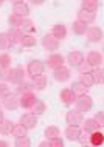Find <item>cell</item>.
<instances>
[{"label": "cell", "mask_w": 104, "mask_h": 147, "mask_svg": "<svg viewBox=\"0 0 104 147\" xmlns=\"http://www.w3.org/2000/svg\"><path fill=\"white\" fill-rule=\"evenodd\" d=\"M75 107H76L78 112L87 113V112H90V110L93 109V99H92L89 94H81V96H76Z\"/></svg>", "instance_id": "6da1fadb"}, {"label": "cell", "mask_w": 104, "mask_h": 147, "mask_svg": "<svg viewBox=\"0 0 104 147\" xmlns=\"http://www.w3.org/2000/svg\"><path fill=\"white\" fill-rule=\"evenodd\" d=\"M44 70H45V63L42 61H39V59H33V61H30L27 65V74L31 79L44 74Z\"/></svg>", "instance_id": "7a4b0ae2"}, {"label": "cell", "mask_w": 104, "mask_h": 147, "mask_svg": "<svg viewBox=\"0 0 104 147\" xmlns=\"http://www.w3.org/2000/svg\"><path fill=\"white\" fill-rule=\"evenodd\" d=\"M23 79H25V71H23V68H20V67H16V68H8V76H6V81L11 82V84L17 85L19 82H22Z\"/></svg>", "instance_id": "3957f363"}, {"label": "cell", "mask_w": 104, "mask_h": 147, "mask_svg": "<svg viewBox=\"0 0 104 147\" xmlns=\"http://www.w3.org/2000/svg\"><path fill=\"white\" fill-rule=\"evenodd\" d=\"M37 96L33 93V91H25V93H20V98H19V104H20L22 109H28L30 110L31 107L36 104L37 101Z\"/></svg>", "instance_id": "277c9868"}, {"label": "cell", "mask_w": 104, "mask_h": 147, "mask_svg": "<svg viewBox=\"0 0 104 147\" xmlns=\"http://www.w3.org/2000/svg\"><path fill=\"white\" fill-rule=\"evenodd\" d=\"M20 124L25 127L27 130H33L37 125V115H34L33 112L31 113H23L20 116Z\"/></svg>", "instance_id": "5b68a950"}, {"label": "cell", "mask_w": 104, "mask_h": 147, "mask_svg": "<svg viewBox=\"0 0 104 147\" xmlns=\"http://www.w3.org/2000/svg\"><path fill=\"white\" fill-rule=\"evenodd\" d=\"M67 62L73 68H81L82 63H84V54L81 51H70L69 56H67Z\"/></svg>", "instance_id": "8992f818"}, {"label": "cell", "mask_w": 104, "mask_h": 147, "mask_svg": "<svg viewBox=\"0 0 104 147\" xmlns=\"http://www.w3.org/2000/svg\"><path fill=\"white\" fill-rule=\"evenodd\" d=\"M84 121V116L81 112H78V110H70V112H67L65 115V122L69 125H81V122Z\"/></svg>", "instance_id": "52a82bcc"}, {"label": "cell", "mask_w": 104, "mask_h": 147, "mask_svg": "<svg viewBox=\"0 0 104 147\" xmlns=\"http://www.w3.org/2000/svg\"><path fill=\"white\" fill-rule=\"evenodd\" d=\"M3 102V107H5L6 110H17L19 107H20V104H19V98L16 96L14 93H8L5 98L2 99Z\"/></svg>", "instance_id": "ba28073f"}, {"label": "cell", "mask_w": 104, "mask_h": 147, "mask_svg": "<svg viewBox=\"0 0 104 147\" xmlns=\"http://www.w3.org/2000/svg\"><path fill=\"white\" fill-rule=\"evenodd\" d=\"M84 62H87V65H90L92 68L99 67L103 63V54L99 51H90L87 57H84Z\"/></svg>", "instance_id": "9c48e42d"}, {"label": "cell", "mask_w": 104, "mask_h": 147, "mask_svg": "<svg viewBox=\"0 0 104 147\" xmlns=\"http://www.w3.org/2000/svg\"><path fill=\"white\" fill-rule=\"evenodd\" d=\"M42 47L47 51H56L59 50V40L56 37H53L51 34H45L42 37Z\"/></svg>", "instance_id": "30bf717a"}, {"label": "cell", "mask_w": 104, "mask_h": 147, "mask_svg": "<svg viewBox=\"0 0 104 147\" xmlns=\"http://www.w3.org/2000/svg\"><path fill=\"white\" fill-rule=\"evenodd\" d=\"M86 36H87V40L89 42H101L103 40V30L99 26H92V28H87L86 31Z\"/></svg>", "instance_id": "8fae6325"}, {"label": "cell", "mask_w": 104, "mask_h": 147, "mask_svg": "<svg viewBox=\"0 0 104 147\" xmlns=\"http://www.w3.org/2000/svg\"><path fill=\"white\" fill-rule=\"evenodd\" d=\"M64 63H65V57H64L62 54H59V53L51 54V56L47 59V67H48V68H51V70L59 68V67H62Z\"/></svg>", "instance_id": "7c38bea8"}, {"label": "cell", "mask_w": 104, "mask_h": 147, "mask_svg": "<svg viewBox=\"0 0 104 147\" xmlns=\"http://www.w3.org/2000/svg\"><path fill=\"white\" fill-rule=\"evenodd\" d=\"M59 99H61V102L64 105H71V104H75V101H76V94L73 93L70 88H64L61 90V93H59Z\"/></svg>", "instance_id": "4fadbf2b"}, {"label": "cell", "mask_w": 104, "mask_h": 147, "mask_svg": "<svg viewBox=\"0 0 104 147\" xmlns=\"http://www.w3.org/2000/svg\"><path fill=\"white\" fill-rule=\"evenodd\" d=\"M54 71V81L56 82H61V84H64V82H67L70 79V70L67 68V67H59V68H56V70H53Z\"/></svg>", "instance_id": "5bb4252c"}, {"label": "cell", "mask_w": 104, "mask_h": 147, "mask_svg": "<svg viewBox=\"0 0 104 147\" xmlns=\"http://www.w3.org/2000/svg\"><path fill=\"white\" fill-rule=\"evenodd\" d=\"M13 13L16 16H19V17H28L30 16V6H28V3L25 2H19V3H14L13 6Z\"/></svg>", "instance_id": "9a60e30c"}, {"label": "cell", "mask_w": 104, "mask_h": 147, "mask_svg": "<svg viewBox=\"0 0 104 147\" xmlns=\"http://www.w3.org/2000/svg\"><path fill=\"white\" fill-rule=\"evenodd\" d=\"M81 132H82V130H81V127H79V125H67L64 135H65V138L69 141H78Z\"/></svg>", "instance_id": "2e32d148"}, {"label": "cell", "mask_w": 104, "mask_h": 147, "mask_svg": "<svg viewBox=\"0 0 104 147\" xmlns=\"http://www.w3.org/2000/svg\"><path fill=\"white\" fill-rule=\"evenodd\" d=\"M50 34L53 36V37H56L58 40H64V39L67 37V28H65V25H62V23H56V25H53Z\"/></svg>", "instance_id": "e0dca14e"}, {"label": "cell", "mask_w": 104, "mask_h": 147, "mask_svg": "<svg viewBox=\"0 0 104 147\" xmlns=\"http://www.w3.org/2000/svg\"><path fill=\"white\" fill-rule=\"evenodd\" d=\"M89 144L90 146H95V147L103 146L104 144V135H103V132L95 130V132L89 133Z\"/></svg>", "instance_id": "ac0fdd59"}, {"label": "cell", "mask_w": 104, "mask_h": 147, "mask_svg": "<svg viewBox=\"0 0 104 147\" xmlns=\"http://www.w3.org/2000/svg\"><path fill=\"white\" fill-rule=\"evenodd\" d=\"M95 17H97V13H92V11H86V9H79L78 11V19L76 20H79V22H84V23H92L95 20Z\"/></svg>", "instance_id": "d6986e66"}, {"label": "cell", "mask_w": 104, "mask_h": 147, "mask_svg": "<svg viewBox=\"0 0 104 147\" xmlns=\"http://www.w3.org/2000/svg\"><path fill=\"white\" fill-rule=\"evenodd\" d=\"M20 31L23 34H33L36 33V25H34V22L33 20H30V19H27V17H23L22 19V22H20Z\"/></svg>", "instance_id": "ffe728a7"}, {"label": "cell", "mask_w": 104, "mask_h": 147, "mask_svg": "<svg viewBox=\"0 0 104 147\" xmlns=\"http://www.w3.org/2000/svg\"><path fill=\"white\" fill-rule=\"evenodd\" d=\"M47 85H48V79H47L45 74H41V76L33 78V88H36L37 91L45 90Z\"/></svg>", "instance_id": "44dd1931"}, {"label": "cell", "mask_w": 104, "mask_h": 147, "mask_svg": "<svg viewBox=\"0 0 104 147\" xmlns=\"http://www.w3.org/2000/svg\"><path fill=\"white\" fill-rule=\"evenodd\" d=\"M81 124H82L84 132H87V133H92V132H95V130H99V127H101L97 121H95L93 118L86 119V121H82V122H81Z\"/></svg>", "instance_id": "7402d4cb"}, {"label": "cell", "mask_w": 104, "mask_h": 147, "mask_svg": "<svg viewBox=\"0 0 104 147\" xmlns=\"http://www.w3.org/2000/svg\"><path fill=\"white\" fill-rule=\"evenodd\" d=\"M13 125H14V122L11 121V119L3 118L2 121H0V135H3V136H6V135H11Z\"/></svg>", "instance_id": "603a6c76"}, {"label": "cell", "mask_w": 104, "mask_h": 147, "mask_svg": "<svg viewBox=\"0 0 104 147\" xmlns=\"http://www.w3.org/2000/svg\"><path fill=\"white\" fill-rule=\"evenodd\" d=\"M90 74H92V78H93V84L103 85V82H104V71L101 68V65L95 67V68L90 71Z\"/></svg>", "instance_id": "cb8c5ba5"}, {"label": "cell", "mask_w": 104, "mask_h": 147, "mask_svg": "<svg viewBox=\"0 0 104 147\" xmlns=\"http://www.w3.org/2000/svg\"><path fill=\"white\" fill-rule=\"evenodd\" d=\"M19 43H20L23 48H33V47H36L37 40H36V37H34L33 34H23Z\"/></svg>", "instance_id": "d4e9b609"}, {"label": "cell", "mask_w": 104, "mask_h": 147, "mask_svg": "<svg viewBox=\"0 0 104 147\" xmlns=\"http://www.w3.org/2000/svg\"><path fill=\"white\" fill-rule=\"evenodd\" d=\"M71 91H73L76 96H81V94H87V91H89V88H87L86 85L82 84L81 81H76V82H73V85H71Z\"/></svg>", "instance_id": "484cf974"}, {"label": "cell", "mask_w": 104, "mask_h": 147, "mask_svg": "<svg viewBox=\"0 0 104 147\" xmlns=\"http://www.w3.org/2000/svg\"><path fill=\"white\" fill-rule=\"evenodd\" d=\"M87 23H84V22H79V20H75L73 22V25H71V30H73V33L75 34H78V36H84L86 34V31H87Z\"/></svg>", "instance_id": "4316f807"}, {"label": "cell", "mask_w": 104, "mask_h": 147, "mask_svg": "<svg viewBox=\"0 0 104 147\" xmlns=\"http://www.w3.org/2000/svg\"><path fill=\"white\" fill-rule=\"evenodd\" d=\"M8 36H10V39H11V42H13V43H19V42H20V39H22V36H23V33L20 31V28H10Z\"/></svg>", "instance_id": "83f0119b"}, {"label": "cell", "mask_w": 104, "mask_h": 147, "mask_svg": "<svg viewBox=\"0 0 104 147\" xmlns=\"http://www.w3.org/2000/svg\"><path fill=\"white\" fill-rule=\"evenodd\" d=\"M30 110H31V112H33L34 115H37V116H39V115H42V113L47 112V105H45V102H44V101L37 99V101H36V104L31 107Z\"/></svg>", "instance_id": "f1b7e54d"}, {"label": "cell", "mask_w": 104, "mask_h": 147, "mask_svg": "<svg viewBox=\"0 0 104 147\" xmlns=\"http://www.w3.org/2000/svg\"><path fill=\"white\" fill-rule=\"evenodd\" d=\"M27 132H28V130H27L25 127H23V125L20 124V122H19V124H16V122H14L13 130H11V135H13L14 138H20V136H25Z\"/></svg>", "instance_id": "f546056e"}, {"label": "cell", "mask_w": 104, "mask_h": 147, "mask_svg": "<svg viewBox=\"0 0 104 147\" xmlns=\"http://www.w3.org/2000/svg\"><path fill=\"white\" fill-rule=\"evenodd\" d=\"M79 81H81L82 84L87 87V88H90L92 85H95L93 84V78H92L90 71H82V73L79 74Z\"/></svg>", "instance_id": "4dcf8cb0"}, {"label": "cell", "mask_w": 104, "mask_h": 147, "mask_svg": "<svg viewBox=\"0 0 104 147\" xmlns=\"http://www.w3.org/2000/svg\"><path fill=\"white\" fill-rule=\"evenodd\" d=\"M44 135H45L47 140H51V138H54V136H61V130H59L56 125H48L45 130H44Z\"/></svg>", "instance_id": "1f68e13d"}, {"label": "cell", "mask_w": 104, "mask_h": 147, "mask_svg": "<svg viewBox=\"0 0 104 147\" xmlns=\"http://www.w3.org/2000/svg\"><path fill=\"white\" fill-rule=\"evenodd\" d=\"M82 9L86 11H92V13H97L98 11V2L97 0H82Z\"/></svg>", "instance_id": "d6a6232c"}, {"label": "cell", "mask_w": 104, "mask_h": 147, "mask_svg": "<svg viewBox=\"0 0 104 147\" xmlns=\"http://www.w3.org/2000/svg\"><path fill=\"white\" fill-rule=\"evenodd\" d=\"M11 45H13V42H11L8 33H0V50H8Z\"/></svg>", "instance_id": "836d02e7"}, {"label": "cell", "mask_w": 104, "mask_h": 147, "mask_svg": "<svg viewBox=\"0 0 104 147\" xmlns=\"http://www.w3.org/2000/svg\"><path fill=\"white\" fill-rule=\"evenodd\" d=\"M11 56L8 53H2L0 54V68H10L11 67Z\"/></svg>", "instance_id": "e575fe53"}, {"label": "cell", "mask_w": 104, "mask_h": 147, "mask_svg": "<svg viewBox=\"0 0 104 147\" xmlns=\"http://www.w3.org/2000/svg\"><path fill=\"white\" fill-rule=\"evenodd\" d=\"M31 90H33V82H27L25 79H23L22 82L17 84V91L19 93H25V91H31Z\"/></svg>", "instance_id": "d590c367"}, {"label": "cell", "mask_w": 104, "mask_h": 147, "mask_svg": "<svg viewBox=\"0 0 104 147\" xmlns=\"http://www.w3.org/2000/svg\"><path fill=\"white\" fill-rule=\"evenodd\" d=\"M14 146L16 147H30L31 146V140L27 136H20V138H16V141H14Z\"/></svg>", "instance_id": "8d00e7d4"}, {"label": "cell", "mask_w": 104, "mask_h": 147, "mask_svg": "<svg viewBox=\"0 0 104 147\" xmlns=\"http://www.w3.org/2000/svg\"><path fill=\"white\" fill-rule=\"evenodd\" d=\"M20 22H22V17H19V16H16L14 13L8 17V23H10L11 28H19L20 26Z\"/></svg>", "instance_id": "74e56055"}, {"label": "cell", "mask_w": 104, "mask_h": 147, "mask_svg": "<svg viewBox=\"0 0 104 147\" xmlns=\"http://www.w3.org/2000/svg\"><path fill=\"white\" fill-rule=\"evenodd\" d=\"M48 142H50V147H62L64 146V141H62L61 136L51 138V140H48Z\"/></svg>", "instance_id": "f35d334b"}, {"label": "cell", "mask_w": 104, "mask_h": 147, "mask_svg": "<svg viewBox=\"0 0 104 147\" xmlns=\"http://www.w3.org/2000/svg\"><path fill=\"white\" fill-rule=\"evenodd\" d=\"M8 93H10V87L5 82H0V99H3Z\"/></svg>", "instance_id": "ab89813d"}, {"label": "cell", "mask_w": 104, "mask_h": 147, "mask_svg": "<svg viewBox=\"0 0 104 147\" xmlns=\"http://www.w3.org/2000/svg\"><path fill=\"white\" fill-rule=\"evenodd\" d=\"M78 141L81 142L82 146H87V144H89V133H87V132H81V135H79V138H78Z\"/></svg>", "instance_id": "60d3db41"}, {"label": "cell", "mask_w": 104, "mask_h": 147, "mask_svg": "<svg viewBox=\"0 0 104 147\" xmlns=\"http://www.w3.org/2000/svg\"><path fill=\"white\" fill-rule=\"evenodd\" d=\"M93 119L98 122L99 125H103V124H104V113H103V112H98L97 115H95V118H93Z\"/></svg>", "instance_id": "b9f144b4"}, {"label": "cell", "mask_w": 104, "mask_h": 147, "mask_svg": "<svg viewBox=\"0 0 104 147\" xmlns=\"http://www.w3.org/2000/svg\"><path fill=\"white\" fill-rule=\"evenodd\" d=\"M8 76V68H0V81H6Z\"/></svg>", "instance_id": "7bdbcfd3"}, {"label": "cell", "mask_w": 104, "mask_h": 147, "mask_svg": "<svg viewBox=\"0 0 104 147\" xmlns=\"http://www.w3.org/2000/svg\"><path fill=\"white\" fill-rule=\"evenodd\" d=\"M33 5H36V6H41V5H44L45 3V0H30Z\"/></svg>", "instance_id": "ee69618b"}, {"label": "cell", "mask_w": 104, "mask_h": 147, "mask_svg": "<svg viewBox=\"0 0 104 147\" xmlns=\"http://www.w3.org/2000/svg\"><path fill=\"white\" fill-rule=\"evenodd\" d=\"M8 146H10V142H8V141L0 140V147H8Z\"/></svg>", "instance_id": "f6af8a7d"}, {"label": "cell", "mask_w": 104, "mask_h": 147, "mask_svg": "<svg viewBox=\"0 0 104 147\" xmlns=\"http://www.w3.org/2000/svg\"><path fill=\"white\" fill-rule=\"evenodd\" d=\"M39 146H41V147H47V146H48L50 147V142H48V140H45V141H42Z\"/></svg>", "instance_id": "bcb514c9"}, {"label": "cell", "mask_w": 104, "mask_h": 147, "mask_svg": "<svg viewBox=\"0 0 104 147\" xmlns=\"http://www.w3.org/2000/svg\"><path fill=\"white\" fill-rule=\"evenodd\" d=\"M3 118H5V115H3V112H2V109H0V121H2Z\"/></svg>", "instance_id": "7dc6e473"}, {"label": "cell", "mask_w": 104, "mask_h": 147, "mask_svg": "<svg viewBox=\"0 0 104 147\" xmlns=\"http://www.w3.org/2000/svg\"><path fill=\"white\" fill-rule=\"evenodd\" d=\"M13 3H19V2H25V0H11Z\"/></svg>", "instance_id": "c3c4849f"}, {"label": "cell", "mask_w": 104, "mask_h": 147, "mask_svg": "<svg viewBox=\"0 0 104 147\" xmlns=\"http://www.w3.org/2000/svg\"><path fill=\"white\" fill-rule=\"evenodd\" d=\"M3 3H5V0H0V5H3Z\"/></svg>", "instance_id": "681fc988"}]
</instances>
